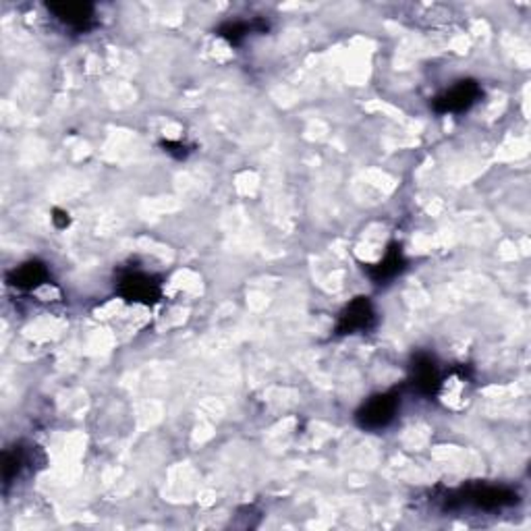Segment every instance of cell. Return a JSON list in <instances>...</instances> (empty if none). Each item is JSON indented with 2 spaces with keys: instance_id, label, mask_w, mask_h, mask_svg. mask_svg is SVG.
Returning <instances> with one entry per match:
<instances>
[{
  "instance_id": "1",
  "label": "cell",
  "mask_w": 531,
  "mask_h": 531,
  "mask_svg": "<svg viewBox=\"0 0 531 531\" xmlns=\"http://www.w3.org/2000/svg\"><path fill=\"white\" fill-rule=\"evenodd\" d=\"M450 502L461 504V507H474L482 510L507 509L519 502V494L507 486H488V483H475V486L465 488L457 498H450Z\"/></svg>"
},
{
  "instance_id": "2",
  "label": "cell",
  "mask_w": 531,
  "mask_h": 531,
  "mask_svg": "<svg viewBox=\"0 0 531 531\" xmlns=\"http://www.w3.org/2000/svg\"><path fill=\"white\" fill-rule=\"evenodd\" d=\"M398 396L395 393H382L371 396L370 401L361 405V409L357 411V423L363 430H382L387 428L390 422L396 417L398 411Z\"/></svg>"
},
{
  "instance_id": "3",
  "label": "cell",
  "mask_w": 531,
  "mask_h": 531,
  "mask_svg": "<svg viewBox=\"0 0 531 531\" xmlns=\"http://www.w3.org/2000/svg\"><path fill=\"white\" fill-rule=\"evenodd\" d=\"M482 96V88L477 85L474 79H465V82H459L453 88L444 91V94L438 96L434 100V110L440 112V115H447V112H465L474 106L477 100Z\"/></svg>"
},
{
  "instance_id": "4",
  "label": "cell",
  "mask_w": 531,
  "mask_h": 531,
  "mask_svg": "<svg viewBox=\"0 0 531 531\" xmlns=\"http://www.w3.org/2000/svg\"><path fill=\"white\" fill-rule=\"evenodd\" d=\"M118 293L133 303H156L161 299V283L144 272H127L118 283Z\"/></svg>"
},
{
  "instance_id": "5",
  "label": "cell",
  "mask_w": 531,
  "mask_h": 531,
  "mask_svg": "<svg viewBox=\"0 0 531 531\" xmlns=\"http://www.w3.org/2000/svg\"><path fill=\"white\" fill-rule=\"evenodd\" d=\"M374 322H376L374 305H371L368 297H357L341 311V318H338V324H336V332L338 335H355V332L370 330L374 326Z\"/></svg>"
},
{
  "instance_id": "6",
  "label": "cell",
  "mask_w": 531,
  "mask_h": 531,
  "mask_svg": "<svg viewBox=\"0 0 531 531\" xmlns=\"http://www.w3.org/2000/svg\"><path fill=\"white\" fill-rule=\"evenodd\" d=\"M48 11L66 28L85 31L94 25V6L88 3H52Z\"/></svg>"
},
{
  "instance_id": "7",
  "label": "cell",
  "mask_w": 531,
  "mask_h": 531,
  "mask_svg": "<svg viewBox=\"0 0 531 531\" xmlns=\"http://www.w3.org/2000/svg\"><path fill=\"white\" fill-rule=\"evenodd\" d=\"M403 268H405V256H403L401 245H393L380 262L371 266L370 276L376 284H387L393 281L395 276L401 274Z\"/></svg>"
},
{
  "instance_id": "8",
  "label": "cell",
  "mask_w": 531,
  "mask_h": 531,
  "mask_svg": "<svg viewBox=\"0 0 531 531\" xmlns=\"http://www.w3.org/2000/svg\"><path fill=\"white\" fill-rule=\"evenodd\" d=\"M413 384L422 395H434L440 387L438 368L430 355H417L413 363Z\"/></svg>"
},
{
  "instance_id": "9",
  "label": "cell",
  "mask_w": 531,
  "mask_h": 531,
  "mask_svg": "<svg viewBox=\"0 0 531 531\" xmlns=\"http://www.w3.org/2000/svg\"><path fill=\"white\" fill-rule=\"evenodd\" d=\"M46 281H48V270H46V266L39 262H28L19 266V268L13 270L9 276V283L13 287L23 289V291L38 289L39 284H44Z\"/></svg>"
},
{
  "instance_id": "10",
  "label": "cell",
  "mask_w": 531,
  "mask_h": 531,
  "mask_svg": "<svg viewBox=\"0 0 531 531\" xmlns=\"http://www.w3.org/2000/svg\"><path fill=\"white\" fill-rule=\"evenodd\" d=\"M254 30V25L251 23H245V22H235V23H227V25H222L221 28V36L222 38H227L229 42H232V44H237V42H241V39L248 36V33Z\"/></svg>"
},
{
  "instance_id": "11",
  "label": "cell",
  "mask_w": 531,
  "mask_h": 531,
  "mask_svg": "<svg viewBox=\"0 0 531 531\" xmlns=\"http://www.w3.org/2000/svg\"><path fill=\"white\" fill-rule=\"evenodd\" d=\"M52 221H55V224L58 229L69 227V214H66V212H63V210H55V216H52Z\"/></svg>"
}]
</instances>
